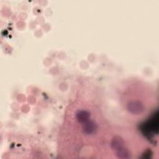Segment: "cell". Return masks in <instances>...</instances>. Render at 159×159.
<instances>
[{
  "label": "cell",
  "mask_w": 159,
  "mask_h": 159,
  "mask_svg": "<svg viewBox=\"0 0 159 159\" xmlns=\"http://www.w3.org/2000/svg\"><path fill=\"white\" fill-rule=\"evenodd\" d=\"M127 109L130 112L134 114H140L143 112L144 106L139 101H132L128 103Z\"/></svg>",
  "instance_id": "6da1fadb"
},
{
  "label": "cell",
  "mask_w": 159,
  "mask_h": 159,
  "mask_svg": "<svg viewBox=\"0 0 159 159\" xmlns=\"http://www.w3.org/2000/svg\"><path fill=\"white\" fill-rule=\"evenodd\" d=\"M83 124V131L86 134H92L96 130V125L92 120H88Z\"/></svg>",
  "instance_id": "7a4b0ae2"
},
{
  "label": "cell",
  "mask_w": 159,
  "mask_h": 159,
  "mask_svg": "<svg viewBox=\"0 0 159 159\" xmlns=\"http://www.w3.org/2000/svg\"><path fill=\"white\" fill-rule=\"evenodd\" d=\"M124 140L123 139L119 136L114 137L111 142V147L114 150H117L124 147Z\"/></svg>",
  "instance_id": "3957f363"
},
{
  "label": "cell",
  "mask_w": 159,
  "mask_h": 159,
  "mask_svg": "<svg viewBox=\"0 0 159 159\" xmlns=\"http://www.w3.org/2000/svg\"><path fill=\"white\" fill-rule=\"evenodd\" d=\"M89 113L86 111H79L76 113V117L80 122L84 123L89 120Z\"/></svg>",
  "instance_id": "277c9868"
},
{
  "label": "cell",
  "mask_w": 159,
  "mask_h": 159,
  "mask_svg": "<svg viewBox=\"0 0 159 159\" xmlns=\"http://www.w3.org/2000/svg\"><path fill=\"white\" fill-rule=\"evenodd\" d=\"M116 156L120 158H129L130 157V154L129 151L124 148V147L116 150Z\"/></svg>",
  "instance_id": "5b68a950"
}]
</instances>
